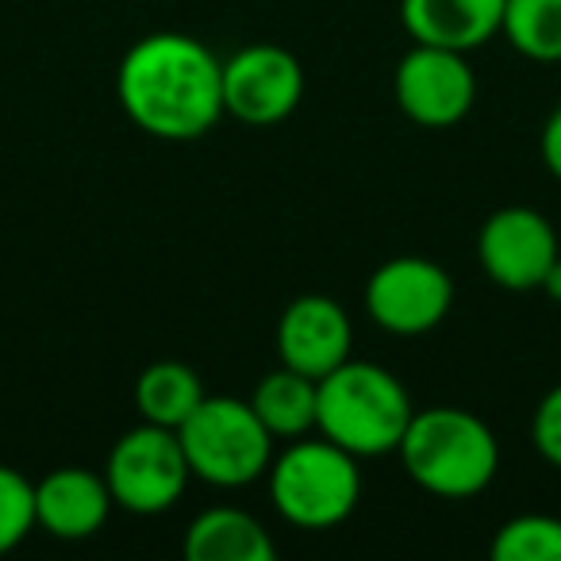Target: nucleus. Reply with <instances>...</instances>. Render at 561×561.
Wrapping results in <instances>:
<instances>
[{
  "instance_id": "12",
  "label": "nucleus",
  "mask_w": 561,
  "mask_h": 561,
  "mask_svg": "<svg viewBox=\"0 0 561 561\" xmlns=\"http://www.w3.org/2000/svg\"><path fill=\"white\" fill-rule=\"evenodd\" d=\"M112 492L104 473H93L85 466L50 469L35 484V527H43L50 538L62 542H85L108 523Z\"/></svg>"
},
{
  "instance_id": "5",
  "label": "nucleus",
  "mask_w": 561,
  "mask_h": 561,
  "mask_svg": "<svg viewBox=\"0 0 561 561\" xmlns=\"http://www.w3.org/2000/svg\"><path fill=\"white\" fill-rule=\"evenodd\" d=\"M188 469L216 489H242L270 473L273 443L250 400L204 397L201 408L178 427Z\"/></svg>"
},
{
  "instance_id": "19",
  "label": "nucleus",
  "mask_w": 561,
  "mask_h": 561,
  "mask_svg": "<svg viewBox=\"0 0 561 561\" xmlns=\"http://www.w3.org/2000/svg\"><path fill=\"white\" fill-rule=\"evenodd\" d=\"M35 530V484L20 469L0 466V553H12Z\"/></svg>"
},
{
  "instance_id": "17",
  "label": "nucleus",
  "mask_w": 561,
  "mask_h": 561,
  "mask_svg": "<svg viewBox=\"0 0 561 561\" xmlns=\"http://www.w3.org/2000/svg\"><path fill=\"white\" fill-rule=\"evenodd\" d=\"M500 35L530 62H561V0H507Z\"/></svg>"
},
{
  "instance_id": "2",
  "label": "nucleus",
  "mask_w": 561,
  "mask_h": 561,
  "mask_svg": "<svg viewBox=\"0 0 561 561\" xmlns=\"http://www.w3.org/2000/svg\"><path fill=\"white\" fill-rule=\"evenodd\" d=\"M316 431L343 446L354 458H381L392 454L412 423L415 408L408 389L374 362L346 358L320 381Z\"/></svg>"
},
{
  "instance_id": "7",
  "label": "nucleus",
  "mask_w": 561,
  "mask_h": 561,
  "mask_svg": "<svg viewBox=\"0 0 561 561\" xmlns=\"http://www.w3.org/2000/svg\"><path fill=\"white\" fill-rule=\"evenodd\" d=\"M450 273L420 254L389 257L366 280V312L389 335H427L450 316Z\"/></svg>"
},
{
  "instance_id": "21",
  "label": "nucleus",
  "mask_w": 561,
  "mask_h": 561,
  "mask_svg": "<svg viewBox=\"0 0 561 561\" xmlns=\"http://www.w3.org/2000/svg\"><path fill=\"white\" fill-rule=\"evenodd\" d=\"M542 162L561 181V104L550 112V119L542 127Z\"/></svg>"
},
{
  "instance_id": "4",
  "label": "nucleus",
  "mask_w": 561,
  "mask_h": 561,
  "mask_svg": "<svg viewBox=\"0 0 561 561\" xmlns=\"http://www.w3.org/2000/svg\"><path fill=\"white\" fill-rule=\"evenodd\" d=\"M270 500L293 527L328 530L351 519L362 500L358 458L331 438H293L270 461Z\"/></svg>"
},
{
  "instance_id": "9",
  "label": "nucleus",
  "mask_w": 561,
  "mask_h": 561,
  "mask_svg": "<svg viewBox=\"0 0 561 561\" xmlns=\"http://www.w3.org/2000/svg\"><path fill=\"white\" fill-rule=\"evenodd\" d=\"M305 101V70L297 55L277 43H254L224 62V116L250 127L289 119Z\"/></svg>"
},
{
  "instance_id": "10",
  "label": "nucleus",
  "mask_w": 561,
  "mask_h": 561,
  "mask_svg": "<svg viewBox=\"0 0 561 561\" xmlns=\"http://www.w3.org/2000/svg\"><path fill=\"white\" fill-rule=\"evenodd\" d=\"M558 254V234L550 219L523 204L492 211L477 234V262L484 277L507 293H535Z\"/></svg>"
},
{
  "instance_id": "15",
  "label": "nucleus",
  "mask_w": 561,
  "mask_h": 561,
  "mask_svg": "<svg viewBox=\"0 0 561 561\" xmlns=\"http://www.w3.org/2000/svg\"><path fill=\"white\" fill-rule=\"evenodd\" d=\"M316 404H320L316 377L297 374L289 366L265 374L257 381V389L250 392V408L265 423V431L273 438H289V443L293 438H305L308 431H316Z\"/></svg>"
},
{
  "instance_id": "11",
  "label": "nucleus",
  "mask_w": 561,
  "mask_h": 561,
  "mask_svg": "<svg viewBox=\"0 0 561 561\" xmlns=\"http://www.w3.org/2000/svg\"><path fill=\"white\" fill-rule=\"evenodd\" d=\"M354 351V328L343 305L331 297H297L277 323V354L280 366L297 369L320 381L335 366H343Z\"/></svg>"
},
{
  "instance_id": "3",
  "label": "nucleus",
  "mask_w": 561,
  "mask_h": 561,
  "mask_svg": "<svg viewBox=\"0 0 561 561\" xmlns=\"http://www.w3.org/2000/svg\"><path fill=\"white\" fill-rule=\"evenodd\" d=\"M397 454L408 477L443 500L477 496L500 469V446L489 423L450 404L415 412Z\"/></svg>"
},
{
  "instance_id": "22",
  "label": "nucleus",
  "mask_w": 561,
  "mask_h": 561,
  "mask_svg": "<svg viewBox=\"0 0 561 561\" xmlns=\"http://www.w3.org/2000/svg\"><path fill=\"white\" fill-rule=\"evenodd\" d=\"M538 289H542L546 297L558 300V305H561V254H558V262L550 265V273L542 277V285H538Z\"/></svg>"
},
{
  "instance_id": "1",
  "label": "nucleus",
  "mask_w": 561,
  "mask_h": 561,
  "mask_svg": "<svg viewBox=\"0 0 561 561\" xmlns=\"http://www.w3.org/2000/svg\"><path fill=\"white\" fill-rule=\"evenodd\" d=\"M116 96L150 139H204L224 116V62L193 35H142L119 62Z\"/></svg>"
},
{
  "instance_id": "6",
  "label": "nucleus",
  "mask_w": 561,
  "mask_h": 561,
  "mask_svg": "<svg viewBox=\"0 0 561 561\" xmlns=\"http://www.w3.org/2000/svg\"><path fill=\"white\" fill-rule=\"evenodd\" d=\"M188 477L193 469L181 450L178 431L147 420L116 438V446L108 450V466H104L112 504L127 507L131 515L170 512L185 496Z\"/></svg>"
},
{
  "instance_id": "8",
  "label": "nucleus",
  "mask_w": 561,
  "mask_h": 561,
  "mask_svg": "<svg viewBox=\"0 0 561 561\" xmlns=\"http://www.w3.org/2000/svg\"><path fill=\"white\" fill-rule=\"evenodd\" d=\"M392 96L397 108L412 119L415 127L443 131L469 116L477 101V78L473 66L461 50L427 47L415 43L392 73Z\"/></svg>"
},
{
  "instance_id": "20",
  "label": "nucleus",
  "mask_w": 561,
  "mask_h": 561,
  "mask_svg": "<svg viewBox=\"0 0 561 561\" xmlns=\"http://www.w3.org/2000/svg\"><path fill=\"white\" fill-rule=\"evenodd\" d=\"M530 438H535V450L542 454L550 466L561 469V385H553L535 408V420H530Z\"/></svg>"
},
{
  "instance_id": "14",
  "label": "nucleus",
  "mask_w": 561,
  "mask_h": 561,
  "mask_svg": "<svg viewBox=\"0 0 561 561\" xmlns=\"http://www.w3.org/2000/svg\"><path fill=\"white\" fill-rule=\"evenodd\" d=\"M270 530L239 507H208L188 523L185 558L188 561H273Z\"/></svg>"
},
{
  "instance_id": "13",
  "label": "nucleus",
  "mask_w": 561,
  "mask_h": 561,
  "mask_svg": "<svg viewBox=\"0 0 561 561\" xmlns=\"http://www.w3.org/2000/svg\"><path fill=\"white\" fill-rule=\"evenodd\" d=\"M504 4L507 0H400V20L415 43L469 55L500 35Z\"/></svg>"
},
{
  "instance_id": "18",
  "label": "nucleus",
  "mask_w": 561,
  "mask_h": 561,
  "mask_svg": "<svg viewBox=\"0 0 561 561\" xmlns=\"http://www.w3.org/2000/svg\"><path fill=\"white\" fill-rule=\"evenodd\" d=\"M496 561H561V519L558 515H515L492 538Z\"/></svg>"
},
{
  "instance_id": "16",
  "label": "nucleus",
  "mask_w": 561,
  "mask_h": 561,
  "mask_svg": "<svg viewBox=\"0 0 561 561\" xmlns=\"http://www.w3.org/2000/svg\"><path fill=\"white\" fill-rule=\"evenodd\" d=\"M204 397L208 392H204L201 377L185 362H154L135 381V408H139V415L147 423H158V427L170 431H178L201 408Z\"/></svg>"
}]
</instances>
